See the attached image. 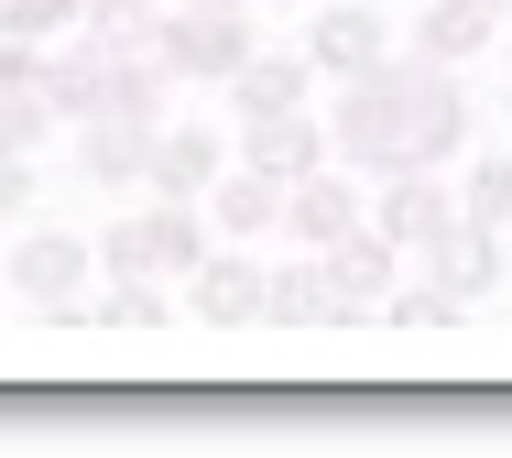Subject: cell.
Masks as SVG:
<instances>
[{
	"instance_id": "8fae6325",
	"label": "cell",
	"mask_w": 512,
	"mask_h": 458,
	"mask_svg": "<svg viewBox=\"0 0 512 458\" xmlns=\"http://www.w3.org/2000/svg\"><path fill=\"white\" fill-rule=\"evenodd\" d=\"M229 153H240V164H273V175H316V164H338V142H327V120H316V110H262V120H240Z\"/></svg>"
},
{
	"instance_id": "d4e9b609",
	"label": "cell",
	"mask_w": 512,
	"mask_h": 458,
	"mask_svg": "<svg viewBox=\"0 0 512 458\" xmlns=\"http://www.w3.org/2000/svg\"><path fill=\"white\" fill-rule=\"evenodd\" d=\"M0 219H33V153H0Z\"/></svg>"
},
{
	"instance_id": "7402d4cb",
	"label": "cell",
	"mask_w": 512,
	"mask_h": 458,
	"mask_svg": "<svg viewBox=\"0 0 512 458\" xmlns=\"http://www.w3.org/2000/svg\"><path fill=\"white\" fill-rule=\"evenodd\" d=\"M164 11H175V0H99L88 33H109L120 55H153V44H164Z\"/></svg>"
},
{
	"instance_id": "30bf717a",
	"label": "cell",
	"mask_w": 512,
	"mask_h": 458,
	"mask_svg": "<svg viewBox=\"0 0 512 458\" xmlns=\"http://www.w3.org/2000/svg\"><path fill=\"white\" fill-rule=\"evenodd\" d=\"M218 175H229V131L218 120H164L153 153H142V186L153 197H207Z\"/></svg>"
},
{
	"instance_id": "cb8c5ba5",
	"label": "cell",
	"mask_w": 512,
	"mask_h": 458,
	"mask_svg": "<svg viewBox=\"0 0 512 458\" xmlns=\"http://www.w3.org/2000/svg\"><path fill=\"white\" fill-rule=\"evenodd\" d=\"M0 33L11 44H55V33H77V11L66 0H0Z\"/></svg>"
},
{
	"instance_id": "83f0119b",
	"label": "cell",
	"mask_w": 512,
	"mask_h": 458,
	"mask_svg": "<svg viewBox=\"0 0 512 458\" xmlns=\"http://www.w3.org/2000/svg\"><path fill=\"white\" fill-rule=\"evenodd\" d=\"M480 11H502V22H512V0H480Z\"/></svg>"
},
{
	"instance_id": "44dd1931",
	"label": "cell",
	"mask_w": 512,
	"mask_h": 458,
	"mask_svg": "<svg viewBox=\"0 0 512 458\" xmlns=\"http://www.w3.org/2000/svg\"><path fill=\"white\" fill-rule=\"evenodd\" d=\"M458 208L480 229H512V153H458Z\"/></svg>"
},
{
	"instance_id": "f1b7e54d",
	"label": "cell",
	"mask_w": 512,
	"mask_h": 458,
	"mask_svg": "<svg viewBox=\"0 0 512 458\" xmlns=\"http://www.w3.org/2000/svg\"><path fill=\"white\" fill-rule=\"evenodd\" d=\"M0 295H11V273H0Z\"/></svg>"
},
{
	"instance_id": "6da1fadb",
	"label": "cell",
	"mask_w": 512,
	"mask_h": 458,
	"mask_svg": "<svg viewBox=\"0 0 512 458\" xmlns=\"http://www.w3.org/2000/svg\"><path fill=\"white\" fill-rule=\"evenodd\" d=\"M327 142H338L349 175H393V164H404V55H382L371 77H338Z\"/></svg>"
},
{
	"instance_id": "52a82bcc",
	"label": "cell",
	"mask_w": 512,
	"mask_h": 458,
	"mask_svg": "<svg viewBox=\"0 0 512 458\" xmlns=\"http://www.w3.org/2000/svg\"><path fill=\"white\" fill-rule=\"evenodd\" d=\"M109 77H120V44H109V33H88V22L44 44V99H55V120H66V131L109 110Z\"/></svg>"
},
{
	"instance_id": "3957f363",
	"label": "cell",
	"mask_w": 512,
	"mask_h": 458,
	"mask_svg": "<svg viewBox=\"0 0 512 458\" xmlns=\"http://www.w3.org/2000/svg\"><path fill=\"white\" fill-rule=\"evenodd\" d=\"M458 153H469V88H458V66L404 55V164L458 175Z\"/></svg>"
},
{
	"instance_id": "ac0fdd59",
	"label": "cell",
	"mask_w": 512,
	"mask_h": 458,
	"mask_svg": "<svg viewBox=\"0 0 512 458\" xmlns=\"http://www.w3.org/2000/svg\"><path fill=\"white\" fill-rule=\"evenodd\" d=\"M142 153H153V131H131V120H77V175L88 186H142Z\"/></svg>"
},
{
	"instance_id": "4316f807",
	"label": "cell",
	"mask_w": 512,
	"mask_h": 458,
	"mask_svg": "<svg viewBox=\"0 0 512 458\" xmlns=\"http://www.w3.org/2000/svg\"><path fill=\"white\" fill-rule=\"evenodd\" d=\"M66 11H77V22H88V11H99V0H66Z\"/></svg>"
},
{
	"instance_id": "4fadbf2b",
	"label": "cell",
	"mask_w": 512,
	"mask_h": 458,
	"mask_svg": "<svg viewBox=\"0 0 512 458\" xmlns=\"http://www.w3.org/2000/svg\"><path fill=\"white\" fill-rule=\"evenodd\" d=\"M262 110H316V55H262L251 44V66L229 77V120H262Z\"/></svg>"
},
{
	"instance_id": "e0dca14e",
	"label": "cell",
	"mask_w": 512,
	"mask_h": 458,
	"mask_svg": "<svg viewBox=\"0 0 512 458\" xmlns=\"http://www.w3.org/2000/svg\"><path fill=\"white\" fill-rule=\"evenodd\" d=\"M327 306H338V284H327V262L295 251V262H273V284H262V328H327Z\"/></svg>"
},
{
	"instance_id": "277c9868",
	"label": "cell",
	"mask_w": 512,
	"mask_h": 458,
	"mask_svg": "<svg viewBox=\"0 0 512 458\" xmlns=\"http://www.w3.org/2000/svg\"><path fill=\"white\" fill-rule=\"evenodd\" d=\"M371 229H393L404 251H447L458 229H469V208H458V175H436V164H393L382 175V197H371Z\"/></svg>"
},
{
	"instance_id": "484cf974",
	"label": "cell",
	"mask_w": 512,
	"mask_h": 458,
	"mask_svg": "<svg viewBox=\"0 0 512 458\" xmlns=\"http://www.w3.org/2000/svg\"><path fill=\"white\" fill-rule=\"evenodd\" d=\"M197 11H251V0H197Z\"/></svg>"
},
{
	"instance_id": "ba28073f",
	"label": "cell",
	"mask_w": 512,
	"mask_h": 458,
	"mask_svg": "<svg viewBox=\"0 0 512 458\" xmlns=\"http://www.w3.org/2000/svg\"><path fill=\"white\" fill-rule=\"evenodd\" d=\"M306 55H316V77H327V88H338V77H371V66L393 55V22H382L371 0H316Z\"/></svg>"
},
{
	"instance_id": "8992f818",
	"label": "cell",
	"mask_w": 512,
	"mask_h": 458,
	"mask_svg": "<svg viewBox=\"0 0 512 458\" xmlns=\"http://www.w3.org/2000/svg\"><path fill=\"white\" fill-rule=\"evenodd\" d=\"M153 55H164L175 77H197V88H229V77L251 66V22H240V11H197V0H175Z\"/></svg>"
},
{
	"instance_id": "9c48e42d",
	"label": "cell",
	"mask_w": 512,
	"mask_h": 458,
	"mask_svg": "<svg viewBox=\"0 0 512 458\" xmlns=\"http://www.w3.org/2000/svg\"><path fill=\"white\" fill-rule=\"evenodd\" d=\"M284 208H295V175L240 164V153H229V175L207 186V219H218V240H284Z\"/></svg>"
},
{
	"instance_id": "5b68a950",
	"label": "cell",
	"mask_w": 512,
	"mask_h": 458,
	"mask_svg": "<svg viewBox=\"0 0 512 458\" xmlns=\"http://www.w3.org/2000/svg\"><path fill=\"white\" fill-rule=\"evenodd\" d=\"M262 284H273V262H262L251 240H218L197 273L175 284V295H186V328H262Z\"/></svg>"
},
{
	"instance_id": "7a4b0ae2",
	"label": "cell",
	"mask_w": 512,
	"mask_h": 458,
	"mask_svg": "<svg viewBox=\"0 0 512 458\" xmlns=\"http://www.w3.org/2000/svg\"><path fill=\"white\" fill-rule=\"evenodd\" d=\"M0 273H11V295L44 317V306H88V284H99V240H77L66 219H22V240L0 251Z\"/></svg>"
},
{
	"instance_id": "2e32d148",
	"label": "cell",
	"mask_w": 512,
	"mask_h": 458,
	"mask_svg": "<svg viewBox=\"0 0 512 458\" xmlns=\"http://www.w3.org/2000/svg\"><path fill=\"white\" fill-rule=\"evenodd\" d=\"M382 328L436 349V339H458V328H469V295H458L447 273H425V284H393V295H382Z\"/></svg>"
},
{
	"instance_id": "7c38bea8",
	"label": "cell",
	"mask_w": 512,
	"mask_h": 458,
	"mask_svg": "<svg viewBox=\"0 0 512 458\" xmlns=\"http://www.w3.org/2000/svg\"><path fill=\"white\" fill-rule=\"evenodd\" d=\"M360 219H371V197L349 186V164H316V175H295V208H284V240H295V251H327V240H349Z\"/></svg>"
},
{
	"instance_id": "d6986e66",
	"label": "cell",
	"mask_w": 512,
	"mask_h": 458,
	"mask_svg": "<svg viewBox=\"0 0 512 458\" xmlns=\"http://www.w3.org/2000/svg\"><path fill=\"white\" fill-rule=\"evenodd\" d=\"M425 273H447V284H458V295H469V306H480V295H502V273H512V251H502V229H458V240H447V251H436V262H425Z\"/></svg>"
},
{
	"instance_id": "9a60e30c",
	"label": "cell",
	"mask_w": 512,
	"mask_h": 458,
	"mask_svg": "<svg viewBox=\"0 0 512 458\" xmlns=\"http://www.w3.org/2000/svg\"><path fill=\"white\" fill-rule=\"evenodd\" d=\"M502 33H512V22L480 11V0H425V11H414V55H436V66H480Z\"/></svg>"
},
{
	"instance_id": "5bb4252c",
	"label": "cell",
	"mask_w": 512,
	"mask_h": 458,
	"mask_svg": "<svg viewBox=\"0 0 512 458\" xmlns=\"http://www.w3.org/2000/svg\"><path fill=\"white\" fill-rule=\"evenodd\" d=\"M316 262H327V284H338V295H360V306H382V295L404 284V240H393V229H371V219L349 229V240H327Z\"/></svg>"
},
{
	"instance_id": "ffe728a7",
	"label": "cell",
	"mask_w": 512,
	"mask_h": 458,
	"mask_svg": "<svg viewBox=\"0 0 512 458\" xmlns=\"http://www.w3.org/2000/svg\"><path fill=\"white\" fill-rule=\"evenodd\" d=\"M164 88H175V66H164V55H120V77H109V120L164 131Z\"/></svg>"
},
{
	"instance_id": "603a6c76",
	"label": "cell",
	"mask_w": 512,
	"mask_h": 458,
	"mask_svg": "<svg viewBox=\"0 0 512 458\" xmlns=\"http://www.w3.org/2000/svg\"><path fill=\"white\" fill-rule=\"evenodd\" d=\"M66 120H55V99L44 88H0V153H44Z\"/></svg>"
}]
</instances>
